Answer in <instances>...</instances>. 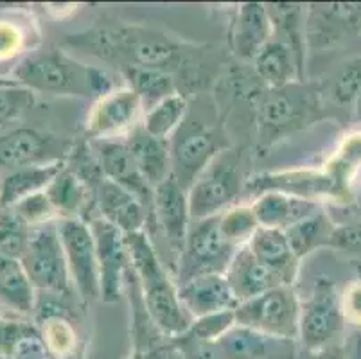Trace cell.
<instances>
[{"mask_svg":"<svg viewBox=\"0 0 361 359\" xmlns=\"http://www.w3.org/2000/svg\"><path fill=\"white\" fill-rule=\"evenodd\" d=\"M131 269L135 273L144 304L151 320L167 338H176L191 327V316L183 311L178 298V284L164 268L146 230L126 236Z\"/></svg>","mask_w":361,"mask_h":359,"instance_id":"obj_1","label":"cell"},{"mask_svg":"<svg viewBox=\"0 0 361 359\" xmlns=\"http://www.w3.org/2000/svg\"><path fill=\"white\" fill-rule=\"evenodd\" d=\"M15 81L44 94L96 95L97 67L81 65L58 51L35 52L15 68Z\"/></svg>","mask_w":361,"mask_h":359,"instance_id":"obj_2","label":"cell"},{"mask_svg":"<svg viewBox=\"0 0 361 359\" xmlns=\"http://www.w3.org/2000/svg\"><path fill=\"white\" fill-rule=\"evenodd\" d=\"M235 325L262 334L298 340L300 300L291 286H277L234 309Z\"/></svg>","mask_w":361,"mask_h":359,"instance_id":"obj_3","label":"cell"},{"mask_svg":"<svg viewBox=\"0 0 361 359\" xmlns=\"http://www.w3.org/2000/svg\"><path fill=\"white\" fill-rule=\"evenodd\" d=\"M345 316L334 284L322 281L304 304L300 302L298 343L306 351H326L345 343Z\"/></svg>","mask_w":361,"mask_h":359,"instance_id":"obj_4","label":"cell"},{"mask_svg":"<svg viewBox=\"0 0 361 359\" xmlns=\"http://www.w3.org/2000/svg\"><path fill=\"white\" fill-rule=\"evenodd\" d=\"M221 216V214H219ZM219 216L205 217L192 223L183 252L178 259V282L182 284L192 276L205 273H225L238 246L228 243L219 229Z\"/></svg>","mask_w":361,"mask_h":359,"instance_id":"obj_5","label":"cell"},{"mask_svg":"<svg viewBox=\"0 0 361 359\" xmlns=\"http://www.w3.org/2000/svg\"><path fill=\"white\" fill-rule=\"evenodd\" d=\"M20 262L35 289L54 295H67L71 289L67 257L56 223L32 229L31 241Z\"/></svg>","mask_w":361,"mask_h":359,"instance_id":"obj_6","label":"cell"},{"mask_svg":"<svg viewBox=\"0 0 361 359\" xmlns=\"http://www.w3.org/2000/svg\"><path fill=\"white\" fill-rule=\"evenodd\" d=\"M239 187L241 176L238 154L225 151L212 160L211 166L200 174L191 189L187 190L191 219L198 221L205 217L219 216L238 197Z\"/></svg>","mask_w":361,"mask_h":359,"instance_id":"obj_7","label":"cell"},{"mask_svg":"<svg viewBox=\"0 0 361 359\" xmlns=\"http://www.w3.org/2000/svg\"><path fill=\"white\" fill-rule=\"evenodd\" d=\"M67 257L68 275L85 302L101 298V272L94 236L83 219H60L56 223Z\"/></svg>","mask_w":361,"mask_h":359,"instance_id":"obj_8","label":"cell"},{"mask_svg":"<svg viewBox=\"0 0 361 359\" xmlns=\"http://www.w3.org/2000/svg\"><path fill=\"white\" fill-rule=\"evenodd\" d=\"M68 142L32 128H16L0 135V171L11 173L31 166L65 162Z\"/></svg>","mask_w":361,"mask_h":359,"instance_id":"obj_9","label":"cell"},{"mask_svg":"<svg viewBox=\"0 0 361 359\" xmlns=\"http://www.w3.org/2000/svg\"><path fill=\"white\" fill-rule=\"evenodd\" d=\"M173 137L175 140L171 146V162H173L171 176L183 189L189 190L200 174L218 157V142L209 128L196 123H191L189 126L182 124Z\"/></svg>","mask_w":361,"mask_h":359,"instance_id":"obj_10","label":"cell"},{"mask_svg":"<svg viewBox=\"0 0 361 359\" xmlns=\"http://www.w3.org/2000/svg\"><path fill=\"white\" fill-rule=\"evenodd\" d=\"M88 226L96 243L97 261L101 272V298L104 302H116L124 286V276L130 269V250L126 236L104 221L103 217H92Z\"/></svg>","mask_w":361,"mask_h":359,"instance_id":"obj_11","label":"cell"},{"mask_svg":"<svg viewBox=\"0 0 361 359\" xmlns=\"http://www.w3.org/2000/svg\"><path fill=\"white\" fill-rule=\"evenodd\" d=\"M92 147H94L103 176L117 183V185L124 187L131 194H135L149 212V223L153 225L155 223L153 189L140 174L135 160L128 150L126 140L123 142V140H116V138H96V142Z\"/></svg>","mask_w":361,"mask_h":359,"instance_id":"obj_12","label":"cell"},{"mask_svg":"<svg viewBox=\"0 0 361 359\" xmlns=\"http://www.w3.org/2000/svg\"><path fill=\"white\" fill-rule=\"evenodd\" d=\"M153 205H155V225L162 229L164 237L171 252L180 259L191 229V212H189V196L187 190L169 176L164 183L153 189Z\"/></svg>","mask_w":361,"mask_h":359,"instance_id":"obj_13","label":"cell"},{"mask_svg":"<svg viewBox=\"0 0 361 359\" xmlns=\"http://www.w3.org/2000/svg\"><path fill=\"white\" fill-rule=\"evenodd\" d=\"M178 298L191 320L219 311H231L239 305L225 273H205L178 284Z\"/></svg>","mask_w":361,"mask_h":359,"instance_id":"obj_14","label":"cell"},{"mask_svg":"<svg viewBox=\"0 0 361 359\" xmlns=\"http://www.w3.org/2000/svg\"><path fill=\"white\" fill-rule=\"evenodd\" d=\"M142 101L131 88H117L101 97L92 108L87 131L94 138H114L117 133L133 130Z\"/></svg>","mask_w":361,"mask_h":359,"instance_id":"obj_15","label":"cell"},{"mask_svg":"<svg viewBox=\"0 0 361 359\" xmlns=\"http://www.w3.org/2000/svg\"><path fill=\"white\" fill-rule=\"evenodd\" d=\"M99 217L119 229L124 236L144 232L149 223V212L135 194L103 178L94 189Z\"/></svg>","mask_w":361,"mask_h":359,"instance_id":"obj_16","label":"cell"},{"mask_svg":"<svg viewBox=\"0 0 361 359\" xmlns=\"http://www.w3.org/2000/svg\"><path fill=\"white\" fill-rule=\"evenodd\" d=\"M225 359H295L297 341L234 325L219 340Z\"/></svg>","mask_w":361,"mask_h":359,"instance_id":"obj_17","label":"cell"},{"mask_svg":"<svg viewBox=\"0 0 361 359\" xmlns=\"http://www.w3.org/2000/svg\"><path fill=\"white\" fill-rule=\"evenodd\" d=\"M126 146L151 189L159 187L173 174L169 142L147 133L142 124H137L130 130Z\"/></svg>","mask_w":361,"mask_h":359,"instance_id":"obj_18","label":"cell"},{"mask_svg":"<svg viewBox=\"0 0 361 359\" xmlns=\"http://www.w3.org/2000/svg\"><path fill=\"white\" fill-rule=\"evenodd\" d=\"M246 245L259 261L277 276L281 284L293 286L298 272V259L288 243L284 230L259 226Z\"/></svg>","mask_w":361,"mask_h":359,"instance_id":"obj_19","label":"cell"},{"mask_svg":"<svg viewBox=\"0 0 361 359\" xmlns=\"http://www.w3.org/2000/svg\"><path fill=\"white\" fill-rule=\"evenodd\" d=\"M226 281L231 284L235 298L239 304L245 300H250L254 296L262 295L268 289H274L281 284L277 276L266 268L257 257L252 253L248 245L241 246L232 257L231 264L225 272Z\"/></svg>","mask_w":361,"mask_h":359,"instance_id":"obj_20","label":"cell"},{"mask_svg":"<svg viewBox=\"0 0 361 359\" xmlns=\"http://www.w3.org/2000/svg\"><path fill=\"white\" fill-rule=\"evenodd\" d=\"M250 209L259 226L286 230L304 217L320 210V205L313 200H306V197L268 190V193L259 194Z\"/></svg>","mask_w":361,"mask_h":359,"instance_id":"obj_21","label":"cell"},{"mask_svg":"<svg viewBox=\"0 0 361 359\" xmlns=\"http://www.w3.org/2000/svg\"><path fill=\"white\" fill-rule=\"evenodd\" d=\"M271 16L262 4L248 2L239 8L232 22L231 45L241 58L254 59L257 52L271 39Z\"/></svg>","mask_w":361,"mask_h":359,"instance_id":"obj_22","label":"cell"},{"mask_svg":"<svg viewBox=\"0 0 361 359\" xmlns=\"http://www.w3.org/2000/svg\"><path fill=\"white\" fill-rule=\"evenodd\" d=\"M250 189L257 194L275 190V193L311 200L318 194H333L336 190V178L333 176V173H313V171L262 174L252 180Z\"/></svg>","mask_w":361,"mask_h":359,"instance_id":"obj_23","label":"cell"},{"mask_svg":"<svg viewBox=\"0 0 361 359\" xmlns=\"http://www.w3.org/2000/svg\"><path fill=\"white\" fill-rule=\"evenodd\" d=\"M65 162H54L22 167L8 173L0 182V209H11L31 194L45 190L49 183L65 169Z\"/></svg>","mask_w":361,"mask_h":359,"instance_id":"obj_24","label":"cell"},{"mask_svg":"<svg viewBox=\"0 0 361 359\" xmlns=\"http://www.w3.org/2000/svg\"><path fill=\"white\" fill-rule=\"evenodd\" d=\"M0 304L29 315L35 311V288L18 259L0 253Z\"/></svg>","mask_w":361,"mask_h":359,"instance_id":"obj_25","label":"cell"},{"mask_svg":"<svg viewBox=\"0 0 361 359\" xmlns=\"http://www.w3.org/2000/svg\"><path fill=\"white\" fill-rule=\"evenodd\" d=\"M45 194L61 219H81V214L88 205L90 187L65 166V169L49 183Z\"/></svg>","mask_w":361,"mask_h":359,"instance_id":"obj_26","label":"cell"},{"mask_svg":"<svg viewBox=\"0 0 361 359\" xmlns=\"http://www.w3.org/2000/svg\"><path fill=\"white\" fill-rule=\"evenodd\" d=\"M293 51L282 39H270L254 58L255 74L271 90H282L295 72Z\"/></svg>","mask_w":361,"mask_h":359,"instance_id":"obj_27","label":"cell"},{"mask_svg":"<svg viewBox=\"0 0 361 359\" xmlns=\"http://www.w3.org/2000/svg\"><path fill=\"white\" fill-rule=\"evenodd\" d=\"M333 230L334 225L326 216V212L317 210L314 214L304 217L291 225L290 229L284 230V233H286L295 257L300 261L302 257L310 255L313 250L320 248V246H329Z\"/></svg>","mask_w":361,"mask_h":359,"instance_id":"obj_28","label":"cell"},{"mask_svg":"<svg viewBox=\"0 0 361 359\" xmlns=\"http://www.w3.org/2000/svg\"><path fill=\"white\" fill-rule=\"evenodd\" d=\"M187 114V101L183 95L175 92L169 97L162 99L155 107L146 111L142 121V128L149 135L162 140H169L183 124Z\"/></svg>","mask_w":361,"mask_h":359,"instance_id":"obj_29","label":"cell"},{"mask_svg":"<svg viewBox=\"0 0 361 359\" xmlns=\"http://www.w3.org/2000/svg\"><path fill=\"white\" fill-rule=\"evenodd\" d=\"M126 74L130 79V88L139 95L142 107L147 110L176 92L175 81L166 71L128 65Z\"/></svg>","mask_w":361,"mask_h":359,"instance_id":"obj_30","label":"cell"},{"mask_svg":"<svg viewBox=\"0 0 361 359\" xmlns=\"http://www.w3.org/2000/svg\"><path fill=\"white\" fill-rule=\"evenodd\" d=\"M32 229L13 209H0V253L20 261L31 241Z\"/></svg>","mask_w":361,"mask_h":359,"instance_id":"obj_31","label":"cell"},{"mask_svg":"<svg viewBox=\"0 0 361 359\" xmlns=\"http://www.w3.org/2000/svg\"><path fill=\"white\" fill-rule=\"evenodd\" d=\"M32 103H35V92L18 85L15 79L0 83V130H4L15 123L16 118H20L24 111L32 107Z\"/></svg>","mask_w":361,"mask_h":359,"instance_id":"obj_32","label":"cell"},{"mask_svg":"<svg viewBox=\"0 0 361 359\" xmlns=\"http://www.w3.org/2000/svg\"><path fill=\"white\" fill-rule=\"evenodd\" d=\"M297 103L291 95L284 94L282 90H274L261 103L259 121H261L264 130H281V128H286L288 124L293 123V118L297 117Z\"/></svg>","mask_w":361,"mask_h":359,"instance_id":"obj_33","label":"cell"},{"mask_svg":"<svg viewBox=\"0 0 361 359\" xmlns=\"http://www.w3.org/2000/svg\"><path fill=\"white\" fill-rule=\"evenodd\" d=\"M219 229L226 241L241 248L250 241L255 230L259 229V223L250 207H238L228 209L219 216Z\"/></svg>","mask_w":361,"mask_h":359,"instance_id":"obj_34","label":"cell"},{"mask_svg":"<svg viewBox=\"0 0 361 359\" xmlns=\"http://www.w3.org/2000/svg\"><path fill=\"white\" fill-rule=\"evenodd\" d=\"M45 329L42 332V338L45 341V347L51 352L52 359H72L74 358L78 340L75 332L67 320L61 316L49 318L44 322Z\"/></svg>","mask_w":361,"mask_h":359,"instance_id":"obj_35","label":"cell"},{"mask_svg":"<svg viewBox=\"0 0 361 359\" xmlns=\"http://www.w3.org/2000/svg\"><path fill=\"white\" fill-rule=\"evenodd\" d=\"M234 325L235 315L234 309H231V311H219L195 318L191 322V327L187 329V331L191 332L192 336H196V338H202V340L219 341Z\"/></svg>","mask_w":361,"mask_h":359,"instance_id":"obj_36","label":"cell"},{"mask_svg":"<svg viewBox=\"0 0 361 359\" xmlns=\"http://www.w3.org/2000/svg\"><path fill=\"white\" fill-rule=\"evenodd\" d=\"M361 94V59L341 68L333 81V97L340 104H354Z\"/></svg>","mask_w":361,"mask_h":359,"instance_id":"obj_37","label":"cell"},{"mask_svg":"<svg viewBox=\"0 0 361 359\" xmlns=\"http://www.w3.org/2000/svg\"><path fill=\"white\" fill-rule=\"evenodd\" d=\"M11 209L15 210L31 229L42 226L45 225V223H51V217L56 214L54 207L49 202L45 190L31 194V196H27L25 200H22V202H18L15 207H11Z\"/></svg>","mask_w":361,"mask_h":359,"instance_id":"obj_38","label":"cell"},{"mask_svg":"<svg viewBox=\"0 0 361 359\" xmlns=\"http://www.w3.org/2000/svg\"><path fill=\"white\" fill-rule=\"evenodd\" d=\"M176 347L182 351L183 359H225L219 341H209L196 338L191 332L185 331L183 334L171 338Z\"/></svg>","mask_w":361,"mask_h":359,"instance_id":"obj_39","label":"cell"},{"mask_svg":"<svg viewBox=\"0 0 361 359\" xmlns=\"http://www.w3.org/2000/svg\"><path fill=\"white\" fill-rule=\"evenodd\" d=\"M329 246L347 250V252H357V250H361V223L334 226Z\"/></svg>","mask_w":361,"mask_h":359,"instance_id":"obj_40","label":"cell"},{"mask_svg":"<svg viewBox=\"0 0 361 359\" xmlns=\"http://www.w3.org/2000/svg\"><path fill=\"white\" fill-rule=\"evenodd\" d=\"M341 308L347 324L361 329V281L353 282L341 295Z\"/></svg>","mask_w":361,"mask_h":359,"instance_id":"obj_41","label":"cell"},{"mask_svg":"<svg viewBox=\"0 0 361 359\" xmlns=\"http://www.w3.org/2000/svg\"><path fill=\"white\" fill-rule=\"evenodd\" d=\"M343 345L326 348V351H306V348L298 347L295 359H343Z\"/></svg>","mask_w":361,"mask_h":359,"instance_id":"obj_42","label":"cell"},{"mask_svg":"<svg viewBox=\"0 0 361 359\" xmlns=\"http://www.w3.org/2000/svg\"><path fill=\"white\" fill-rule=\"evenodd\" d=\"M343 359H361V329H356L345 338Z\"/></svg>","mask_w":361,"mask_h":359,"instance_id":"obj_43","label":"cell"},{"mask_svg":"<svg viewBox=\"0 0 361 359\" xmlns=\"http://www.w3.org/2000/svg\"><path fill=\"white\" fill-rule=\"evenodd\" d=\"M354 115H356V118L361 123V94L356 99V103H354Z\"/></svg>","mask_w":361,"mask_h":359,"instance_id":"obj_44","label":"cell"},{"mask_svg":"<svg viewBox=\"0 0 361 359\" xmlns=\"http://www.w3.org/2000/svg\"><path fill=\"white\" fill-rule=\"evenodd\" d=\"M4 81H8V79H0V83H4Z\"/></svg>","mask_w":361,"mask_h":359,"instance_id":"obj_45","label":"cell"}]
</instances>
